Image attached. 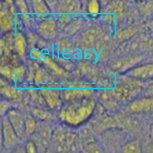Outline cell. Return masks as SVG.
I'll list each match as a JSON object with an SVG mask.
<instances>
[{
	"mask_svg": "<svg viewBox=\"0 0 153 153\" xmlns=\"http://www.w3.org/2000/svg\"><path fill=\"white\" fill-rule=\"evenodd\" d=\"M9 107L10 105L8 103V102L5 101V100H2L1 102V114H2V115L5 114V113L8 112V111L10 110Z\"/></svg>",
	"mask_w": 153,
	"mask_h": 153,
	"instance_id": "obj_26",
	"label": "cell"
},
{
	"mask_svg": "<svg viewBox=\"0 0 153 153\" xmlns=\"http://www.w3.org/2000/svg\"><path fill=\"white\" fill-rule=\"evenodd\" d=\"M96 102L84 100L82 102H75L64 108L60 113V118L71 125H78L85 121L93 112Z\"/></svg>",
	"mask_w": 153,
	"mask_h": 153,
	"instance_id": "obj_1",
	"label": "cell"
},
{
	"mask_svg": "<svg viewBox=\"0 0 153 153\" xmlns=\"http://www.w3.org/2000/svg\"><path fill=\"white\" fill-rule=\"evenodd\" d=\"M10 153H26V152H25V148L16 147V148L14 149L13 150H12V152H11Z\"/></svg>",
	"mask_w": 153,
	"mask_h": 153,
	"instance_id": "obj_29",
	"label": "cell"
},
{
	"mask_svg": "<svg viewBox=\"0 0 153 153\" xmlns=\"http://www.w3.org/2000/svg\"><path fill=\"white\" fill-rule=\"evenodd\" d=\"M15 47L17 52H18V54L20 56L24 57L25 56L27 50L26 40H25V37L21 34H20V33L17 34L16 37H15Z\"/></svg>",
	"mask_w": 153,
	"mask_h": 153,
	"instance_id": "obj_15",
	"label": "cell"
},
{
	"mask_svg": "<svg viewBox=\"0 0 153 153\" xmlns=\"http://www.w3.org/2000/svg\"><path fill=\"white\" fill-rule=\"evenodd\" d=\"M15 80L16 81H19L22 79V77L24 76L25 73V71L24 69V68L20 67L17 68L16 69H15Z\"/></svg>",
	"mask_w": 153,
	"mask_h": 153,
	"instance_id": "obj_25",
	"label": "cell"
},
{
	"mask_svg": "<svg viewBox=\"0 0 153 153\" xmlns=\"http://www.w3.org/2000/svg\"><path fill=\"white\" fill-rule=\"evenodd\" d=\"M41 94L51 108L56 109L59 107L61 100L59 93L57 90L52 89H42L41 90Z\"/></svg>",
	"mask_w": 153,
	"mask_h": 153,
	"instance_id": "obj_10",
	"label": "cell"
},
{
	"mask_svg": "<svg viewBox=\"0 0 153 153\" xmlns=\"http://www.w3.org/2000/svg\"><path fill=\"white\" fill-rule=\"evenodd\" d=\"M15 17L12 12L6 8L1 12V29L4 31L12 30L15 26Z\"/></svg>",
	"mask_w": 153,
	"mask_h": 153,
	"instance_id": "obj_12",
	"label": "cell"
},
{
	"mask_svg": "<svg viewBox=\"0 0 153 153\" xmlns=\"http://www.w3.org/2000/svg\"><path fill=\"white\" fill-rule=\"evenodd\" d=\"M100 101L105 107L112 108L116 104V96L114 91L110 90H102L100 93Z\"/></svg>",
	"mask_w": 153,
	"mask_h": 153,
	"instance_id": "obj_13",
	"label": "cell"
},
{
	"mask_svg": "<svg viewBox=\"0 0 153 153\" xmlns=\"http://www.w3.org/2000/svg\"><path fill=\"white\" fill-rule=\"evenodd\" d=\"M43 62H45L46 65H47L48 66H49V68L51 69V70L53 71L54 72H56V73L58 74L59 75L65 74V71H64L60 67H59V65H58L57 64L55 63V62H54L52 60H51V59H45L44 60H43Z\"/></svg>",
	"mask_w": 153,
	"mask_h": 153,
	"instance_id": "obj_20",
	"label": "cell"
},
{
	"mask_svg": "<svg viewBox=\"0 0 153 153\" xmlns=\"http://www.w3.org/2000/svg\"><path fill=\"white\" fill-rule=\"evenodd\" d=\"M25 149L26 153H39L37 146L33 141L27 142V143L25 144Z\"/></svg>",
	"mask_w": 153,
	"mask_h": 153,
	"instance_id": "obj_23",
	"label": "cell"
},
{
	"mask_svg": "<svg viewBox=\"0 0 153 153\" xmlns=\"http://www.w3.org/2000/svg\"><path fill=\"white\" fill-rule=\"evenodd\" d=\"M149 27L150 28L153 30V20H152V21L149 22Z\"/></svg>",
	"mask_w": 153,
	"mask_h": 153,
	"instance_id": "obj_31",
	"label": "cell"
},
{
	"mask_svg": "<svg viewBox=\"0 0 153 153\" xmlns=\"http://www.w3.org/2000/svg\"><path fill=\"white\" fill-rule=\"evenodd\" d=\"M93 94V90L90 88V86H76L71 87L64 92V97L67 101L78 102L83 98L89 97Z\"/></svg>",
	"mask_w": 153,
	"mask_h": 153,
	"instance_id": "obj_5",
	"label": "cell"
},
{
	"mask_svg": "<svg viewBox=\"0 0 153 153\" xmlns=\"http://www.w3.org/2000/svg\"><path fill=\"white\" fill-rule=\"evenodd\" d=\"M35 116L38 117V118H41V119H44L46 117H47V113L45 112V111H42V110H36L34 111Z\"/></svg>",
	"mask_w": 153,
	"mask_h": 153,
	"instance_id": "obj_27",
	"label": "cell"
},
{
	"mask_svg": "<svg viewBox=\"0 0 153 153\" xmlns=\"http://www.w3.org/2000/svg\"><path fill=\"white\" fill-rule=\"evenodd\" d=\"M1 93L8 99H15L18 96V90L15 87L2 83L1 84Z\"/></svg>",
	"mask_w": 153,
	"mask_h": 153,
	"instance_id": "obj_17",
	"label": "cell"
},
{
	"mask_svg": "<svg viewBox=\"0 0 153 153\" xmlns=\"http://www.w3.org/2000/svg\"><path fill=\"white\" fill-rule=\"evenodd\" d=\"M15 4H16L17 8H18L21 18L23 19L24 22H25L26 24L29 23L30 20V14L29 12V8L27 5V2L21 0V1H16Z\"/></svg>",
	"mask_w": 153,
	"mask_h": 153,
	"instance_id": "obj_14",
	"label": "cell"
},
{
	"mask_svg": "<svg viewBox=\"0 0 153 153\" xmlns=\"http://www.w3.org/2000/svg\"><path fill=\"white\" fill-rule=\"evenodd\" d=\"M145 96L147 97H153V83L148 86L145 91Z\"/></svg>",
	"mask_w": 153,
	"mask_h": 153,
	"instance_id": "obj_28",
	"label": "cell"
},
{
	"mask_svg": "<svg viewBox=\"0 0 153 153\" xmlns=\"http://www.w3.org/2000/svg\"><path fill=\"white\" fill-rule=\"evenodd\" d=\"M25 127H26L27 136H30L34 133L36 127V123L34 118L31 116L25 117Z\"/></svg>",
	"mask_w": 153,
	"mask_h": 153,
	"instance_id": "obj_18",
	"label": "cell"
},
{
	"mask_svg": "<svg viewBox=\"0 0 153 153\" xmlns=\"http://www.w3.org/2000/svg\"><path fill=\"white\" fill-rule=\"evenodd\" d=\"M126 75L129 77L137 80H148L153 77V63L133 68L127 71Z\"/></svg>",
	"mask_w": 153,
	"mask_h": 153,
	"instance_id": "obj_7",
	"label": "cell"
},
{
	"mask_svg": "<svg viewBox=\"0 0 153 153\" xmlns=\"http://www.w3.org/2000/svg\"><path fill=\"white\" fill-rule=\"evenodd\" d=\"M87 10H88L89 13L93 15H96L97 14L100 13V5L99 2L96 0L90 1L88 5H87Z\"/></svg>",
	"mask_w": 153,
	"mask_h": 153,
	"instance_id": "obj_21",
	"label": "cell"
},
{
	"mask_svg": "<svg viewBox=\"0 0 153 153\" xmlns=\"http://www.w3.org/2000/svg\"><path fill=\"white\" fill-rule=\"evenodd\" d=\"M131 112H149L153 111V97H147L139 99L130 103L128 107Z\"/></svg>",
	"mask_w": 153,
	"mask_h": 153,
	"instance_id": "obj_9",
	"label": "cell"
},
{
	"mask_svg": "<svg viewBox=\"0 0 153 153\" xmlns=\"http://www.w3.org/2000/svg\"><path fill=\"white\" fill-rule=\"evenodd\" d=\"M151 135H152V140H153V126H152V133H151Z\"/></svg>",
	"mask_w": 153,
	"mask_h": 153,
	"instance_id": "obj_32",
	"label": "cell"
},
{
	"mask_svg": "<svg viewBox=\"0 0 153 153\" xmlns=\"http://www.w3.org/2000/svg\"><path fill=\"white\" fill-rule=\"evenodd\" d=\"M58 5V20L60 24H69L76 18L80 12V2L76 1H64Z\"/></svg>",
	"mask_w": 153,
	"mask_h": 153,
	"instance_id": "obj_2",
	"label": "cell"
},
{
	"mask_svg": "<svg viewBox=\"0 0 153 153\" xmlns=\"http://www.w3.org/2000/svg\"><path fill=\"white\" fill-rule=\"evenodd\" d=\"M32 56L33 58H39L40 57V52H39L38 50L33 51Z\"/></svg>",
	"mask_w": 153,
	"mask_h": 153,
	"instance_id": "obj_30",
	"label": "cell"
},
{
	"mask_svg": "<svg viewBox=\"0 0 153 153\" xmlns=\"http://www.w3.org/2000/svg\"><path fill=\"white\" fill-rule=\"evenodd\" d=\"M37 30L42 37L46 39H53L57 33V25L56 21L49 18L43 20L38 26Z\"/></svg>",
	"mask_w": 153,
	"mask_h": 153,
	"instance_id": "obj_8",
	"label": "cell"
},
{
	"mask_svg": "<svg viewBox=\"0 0 153 153\" xmlns=\"http://www.w3.org/2000/svg\"><path fill=\"white\" fill-rule=\"evenodd\" d=\"M50 76L46 71L43 69H39L36 74V76H35V81L36 83H48L49 80H50Z\"/></svg>",
	"mask_w": 153,
	"mask_h": 153,
	"instance_id": "obj_19",
	"label": "cell"
},
{
	"mask_svg": "<svg viewBox=\"0 0 153 153\" xmlns=\"http://www.w3.org/2000/svg\"><path fill=\"white\" fill-rule=\"evenodd\" d=\"M122 153H142V146L139 140L127 143L122 149Z\"/></svg>",
	"mask_w": 153,
	"mask_h": 153,
	"instance_id": "obj_16",
	"label": "cell"
},
{
	"mask_svg": "<svg viewBox=\"0 0 153 153\" xmlns=\"http://www.w3.org/2000/svg\"><path fill=\"white\" fill-rule=\"evenodd\" d=\"M2 140L3 145L7 149H12L16 148L19 143L20 139L10 124L8 117H4L2 121Z\"/></svg>",
	"mask_w": 153,
	"mask_h": 153,
	"instance_id": "obj_3",
	"label": "cell"
},
{
	"mask_svg": "<svg viewBox=\"0 0 153 153\" xmlns=\"http://www.w3.org/2000/svg\"><path fill=\"white\" fill-rule=\"evenodd\" d=\"M1 73L5 77H8L12 80H15V70H12L8 67H2L1 68Z\"/></svg>",
	"mask_w": 153,
	"mask_h": 153,
	"instance_id": "obj_22",
	"label": "cell"
},
{
	"mask_svg": "<svg viewBox=\"0 0 153 153\" xmlns=\"http://www.w3.org/2000/svg\"><path fill=\"white\" fill-rule=\"evenodd\" d=\"M142 57L140 56H127V57L121 58V59H116L112 61L110 63V67L111 69L118 71H129L132 69L134 65H137Z\"/></svg>",
	"mask_w": 153,
	"mask_h": 153,
	"instance_id": "obj_6",
	"label": "cell"
},
{
	"mask_svg": "<svg viewBox=\"0 0 153 153\" xmlns=\"http://www.w3.org/2000/svg\"><path fill=\"white\" fill-rule=\"evenodd\" d=\"M89 153H105L102 149L96 143H90L87 147Z\"/></svg>",
	"mask_w": 153,
	"mask_h": 153,
	"instance_id": "obj_24",
	"label": "cell"
},
{
	"mask_svg": "<svg viewBox=\"0 0 153 153\" xmlns=\"http://www.w3.org/2000/svg\"><path fill=\"white\" fill-rule=\"evenodd\" d=\"M31 2H32L33 14L36 18L42 21L48 18V16L50 14V9L47 5V2L42 0H34Z\"/></svg>",
	"mask_w": 153,
	"mask_h": 153,
	"instance_id": "obj_11",
	"label": "cell"
},
{
	"mask_svg": "<svg viewBox=\"0 0 153 153\" xmlns=\"http://www.w3.org/2000/svg\"><path fill=\"white\" fill-rule=\"evenodd\" d=\"M7 117L10 124L13 127L20 140H22L27 136L26 127H25V119L18 110L10 109L7 113Z\"/></svg>",
	"mask_w": 153,
	"mask_h": 153,
	"instance_id": "obj_4",
	"label": "cell"
}]
</instances>
